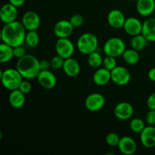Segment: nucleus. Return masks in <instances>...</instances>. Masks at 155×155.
<instances>
[{
	"instance_id": "1",
	"label": "nucleus",
	"mask_w": 155,
	"mask_h": 155,
	"mask_svg": "<svg viewBox=\"0 0 155 155\" xmlns=\"http://www.w3.org/2000/svg\"><path fill=\"white\" fill-rule=\"evenodd\" d=\"M27 30L21 21H15L5 24L1 31L2 42L12 47L23 45L25 42Z\"/></svg>"
},
{
	"instance_id": "2",
	"label": "nucleus",
	"mask_w": 155,
	"mask_h": 155,
	"mask_svg": "<svg viewBox=\"0 0 155 155\" xmlns=\"http://www.w3.org/2000/svg\"><path fill=\"white\" fill-rule=\"evenodd\" d=\"M16 68L23 78L26 80H33L37 77L40 72L39 61L32 54H26L24 57L18 59Z\"/></svg>"
},
{
	"instance_id": "3",
	"label": "nucleus",
	"mask_w": 155,
	"mask_h": 155,
	"mask_svg": "<svg viewBox=\"0 0 155 155\" xmlns=\"http://www.w3.org/2000/svg\"><path fill=\"white\" fill-rule=\"evenodd\" d=\"M0 78L2 86L9 91L18 89L24 80L17 68H7L2 71Z\"/></svg>"
},
{
	"instance_id": "4",
	"label": "nucleus",
	"mask_w": 155,
	"mask_h": 155,
	"mask_svg": "<svg viewBox=\"0 0 155 155\" xmlns=\"http://www.w3.org/2000/svg\"><path fill=\"white\" fill-rule=\"evenodd\" d=\"M77 47L81 54L89 55L98 49V37L92 33H83L77 39Z\"/></svg>"
},
{
	"instance_id": "5",
	"label": "nucleus",
	"mask_w": 155,
	"mask_h": 155,
	"mask_svg": "<svg viewBox=\"0 0 155 155\" xmlns=\"http://www.w3.org/2000/svg\"><path fill=\"white\" fill-rule=\"evenodd\" d=\"M126 49L125 42L119 37L110 38L104 42L103 46V51L106 55L115 58L122 56Z\"/></svg>"
},
{
	"instance_id": "6",
	"label": "nucleus",
	"mask_w": 155,
	"mask_h": 155,
	"mask_svg": "<svg viewBox=\"0 0 155 155\" xmlns=\"http://www.w3.org/2000/svg\"><path fill=\"white\" fill-rule=\"evenodd\" d=\"M55 51L57 54L67 59L72 57L74 54L75 46L68 38H58L55 43Z\"/></svg>"
},
{
	"instance_id": "7",
	"label": "nucleus",
	"mask_w": 155,
	"mask_h": 155,
	"mask_svg": "<svg viewBox=\"0 0 155 155\" xmlns=\"http://www.w3.org/2000/svg\"><path fill=\"white\" fill-rule=\"evenodd\" d=\"M111 81L114 84L124 86L128 84L131 80V74L127 68L123 66H117L114 69L110 71Z\"/></svg>"
},
{
	"instance_id": "8",
	"label": "nucleus",
	"mask_w": 155,
	"mask_h": 155,
	"mask_svg": "<svg viewBox=\"0 0 155 155\" xmlns=\"http://www.w3.org/2000/svg\"><path fill=\"white\" fill-rule=\"evenodd\" d=\"M85 107L92 112L98 111L103 108L105 104V98L101 93L95 92L88 95L85 99Z\"/></svg>"
},
{
	"instance_id": "9",
	"label": "nucleus",
	"mask_w": 155,
	"mask_h": 155,
	"mask_svg": "<svg viewBox=\"0 0 155 155\" xmlns=\"http://www.w3.org/2000/svg\"><path fill=\"white\" fill-rule=\"evenodd\" d=\"M21 23L27 31L36 30L41 24L39 15L34 11H28L23 15Z\"/></svg>"
},
{
	"instance_id": "10",
	"label": "nucleus",
	"mask_w": 155,
	"mask_h": 155,
	"mask_svg": "<svg viewBox=\"0 0 155 155\" xmlns=\"http://www.w3.org/2000/svg\"><path fill=\"white\" fill-rule=\"evenodd\" d=\"M114 113L115 117L120 120H127L133 117L134 108L130 103L127 101H121L115 106Z\"/></svg>"
},
{
	"instance_id": "11",
	"label": "nucleus",
	"mask_w": 155,
	"mask_h": 155,
	"mask_svg": "<svg viewBox=\"0 0 155 155\" xmlns=\"http://www.w3.org/2000/svg\"><path fill=\"white\" fill-rule=\"evenodd\" d=\"M39 84L45 89H51L57 84V78L54 73L49 70L40 71L36 77Z\"/></svg>"
},
{
	"instance_id": "12",
	"label": "nucleus",
	"mask_w": 155,
	"mask_h": 155,
	"mask_svg": "<svg viewBox=\"0 0 155 155\" xmlns=\"http://www.w3.org/2000/svg\"><path fill=\"white\" fill-rule=\"evenodd\" d=\"M18 15V8L9 2L5 4L0 10V18L5 24L16 21Z\"/></svg>"
},
{
	"instance_id": "13",
	"label": "nucleus",
	"mask_w": 155,
	"mask_h": 155,
	"mask_svg": "<svg viewBox=\"0 0 155 155\" xmlns=\"http://www.w3.org/2000/svg\"><path fill=\"white\" fill-rule=\"evenodd\" d=\"M143 23L139 19L134 17H130L126 19L124 25V30L127 34L131 36H136L142 33Z\"/></svg>"
},
{
	"instance_id": "14",
	"label": "nucleus",
	"mask_w": 155,
	"mask_h": 155,
	"mask_svg": "<svg viewBox=\"0 0 155 155\" xmlns=\"http://www.w3.org/2000/svg\"><path fill=\"white\" fill-rule=\"evenodd\" d=\"M73 25L70 21L61 20L54 26V33L58 38H69L74 32Z\"/></svg>"
},
{
	"instance_id": "15",
	"label": "nucleus",
	"mask_w": 155,
	"mask_h": 155,
	"mask_svg": "<svg viewBox=\"0 0 155 155\" xmlns=\"http://www.w3.org/2000/svg\"><path fill=\"white\" fill-rule=\"evenodd\" d=\"M126 19L127 18L124 14L119 9H113L110 11L107 17V21L109 25L112 28L117 30L124 27Z\"/></svg>"
},
{
	"instance_id": "16",
	"label": "nucleus",
	"mask_w": 155,
	"mask_h": 155,
	"mask_svg": "<svg viewBox=\"0 0 155 155\" xmlns=\"http://www.w3.org/2000/svg\"><path fill=\"white\" fill-rule=\"evenodd\" d=\"M140 142L144 147L151 148L155 147V127L148 125L140 133Z\"/></svg>"
},
{
	"instance_id": "17",
	"label": "nucleus",
	"mask_w": 155,
	"mask_h": 155,
	"mask_svg": "<svg viewBox=\"0 0 155 155\" xmlns=\"http://www.w3.org/2000/svg\"><path fill=\"white\" fill-rule=\"evenodd\" d=\"M118 149L124 155H133L137 150L136 141L130 136H123L118 145Z\"/></svg>"
},
{
	"instance_id": "18",
	"label": "nucleus",
	"mask_w": 155,
	"mask_h": 155,
	"mask_svg": "<svg viewBox=\"0 0 155 155\" xmlns=\"http://www.w3.org/2000/svg\"><path fill=\"white\" fill-rule=\"evenodd\" d=\"M62 69L68 77H76L80 72V65L78 61L71 57L65 59Z\"/></svg>"
},
{
	"instance_id": "19",
	"label": "nucleus",
	"mask_w": 155,
	"mask_h": 155,
	"mask_svg": "<svg viewBox=\"0 0 155 155\" xmlns=\"http://www.w3.org/2000/svg\"><path fill=\"white\" fill-rule=\"evenodd\" d=\"M136 11L141 16H150L155 11V0H137Z\"/></svg>"
},
{
	"instance_id": "20",
	"label": "nucleus",
	"mask_w": 155,
	"mask_h": 155,
	"mask_svg": "<svg viewBox=\"0 0 155 155\" xmlns=\"http://www.w3.org/2000/svg\"><path fill=\"white\" fill-rule=\"evenodd\" d=\"M94 83L98 86H104L111 81L110 71L104 68H99L94 73L92 77Z\"/></svg>"
},
{
	"instance_id": "21",
	"label": "nucleus",
	"mask_w": 155,
	"mask_h": 155,
	"mask_svg": "<svg viewBox=\"0 0 155 155\" xmlns=\"http://www.w3.org/2000/svg\"><path fill=\"white\" fill-rule=\"evenodd\" d=\"M8 101L11 107L15 109H20L24 105L26 101L25 94L19 89L11 91L8 97Z\"/></svg>"
},
{
	"instance_id": "22",
	"label": "nucleus",
	"mask_w": 155,
	"mask_h": 155,
	"mask_svg": "<svg viewBox=\"0 0 155 155\" xmlns=\"http://www.w3.org/2000/svg\"><path fill=\"white\" fill-rule=\"evenodd\" d=\"M142 34L148 42H155V18H148L144 21Z\"/></svg>"
},
{
	"instance_id": "23",
	"label": "nucleus",
	"mask_w": 155,
	"mask_h": 155,
	"mask_svg": "<svg viewBox=\"0 0 155 155\" xmlns=\"http://www.w3.org/2000/svg\"><path fill=\"white\" fill-rule=\"evenodd\" d=\"M14 58L13 47L2 42L0 44V62L8 63Z\"/></svg>"
},
{
	"instance_id": "24",
	"label": "nucleus",
	"mask_w": 155,
	"mask_h": 155,
	"mask_svg": "<svg viewBox=\"0 0 155 155\" xmlns=\"http://www.w3.org/2000/svg\"><path fill=\"white\" fill-rule=\"evenodd\" d=\"M139 51L133 49V48H129L126 49L124 54H122L123 59L124 61L129 65H136L138 64L140 59L139 56Z\"/></svg>"
},
{
	"instance_id": "25",
	"label": "nucleus",
	"mask_w": 155,
	"mask_h": 155,
	"mask_svg": "<svg viewBox=\"0 0 155 155\" xmlns=\"http://www.w3.org/2000/svg\"><path fill=\"white\" fill-rule=\"evenodd\" d=\"M148 42V41L147 40L146 38L141 33V34L132 36L131 41H130V46L133 49L140 51L146 47Z\"/></svg>"
},
{
	"instance_id": "26",
	"label": "nucleus",
	"mask_w": 155,
	"mask_h": 155,
	"mask_svg": "<svg viewBox=\"0 0 155 155\" xmlns=\"http://www.w3.org/2000/svg\"><path fill=\"white\" fill-rule=\"evenodd\" d=\"M103 57L98 51L92 52L88 55V64L93 68H99L103 64Z\"/></svg>"
},
{
	"instance_id": "27",
	"label": "nucleus",
	"mask_w": 155,
	"mask_h": 155,
	"mask_svg": "<svg viewBox=\"0 0 155 155\" xmlns=\"http://www.w3.org/2000/svg\"><path fill=\"white\" fill-rule=\"evenodd\" d=\"M39 36L36 30H29L27 32L25 37V43L30 48H35L39 45Z\"/></svg>"
},
{
	"instance_id": "28",
	"label": "nucleus",
	"mask_w": 155,
	"mask_h": 155,
	"mask_svg": "<svg viewBox=\"0 0 155 155\" xmlns=\"http://www.w3.org/2000/svg\"><path fill=\"white\" fill-rule=\"evenodd\" d=\"M145 121L143 120L141 118H133L130 120V129L133 133L136 134H140L142 130L145 128Z\"/></svg>"
},
{
	"instance_id": "29",
	"label": "nucleus",
	"mask_w": 155,
	"mask_h": 155,
	"mask_svg": "<svg viewBox=\"0 0 155 155\" xmlns=\"http://www.w3.org/2000/svg\"><path fill=\"white\" fill-rule=\"evenodd\" d=\"M121 137L118 134L115 133H110L106 136L105 141L106 143L111 147H117L119 142L120 141Z\"/></svg>"
},
{
	"instance_id": "30",
	"label": "nucleus",
	"mask_w": 155,
	"mask_h": 155,
	"mask_svg": "<svg viewBox=\"0 0 155 155\" xmlns=\"http://www.w3.org/2000/svg\"><path fill=\"white\" fill-rule=\"evenodd\" d=\"M102 66L103 68H106V69L109 70V71H112V70L114 69L117 66L116 58L106 55V57L104 58V59H103Z\"/></svg>"
},
{
	"instance_id": "31",
	"label": "nucleus",
	"mask_w": 155,
	"mask_h": 155,
	"mask_svg": "<svg viewBox=\"0 0 155 155\" xmlns=\"http://www.w3.org/2000/svg\"><path fill=\"white\" fill-rule=\"evenodd\" d=\"M64 60L63 58L59 56L58 54L54 56L51 58L50 60V63H51V68L54 70H60L62 69L63 68L64 63Z\"/></svg>"
},
{
	"instance_id": "32",
	"label": "nucleus",
	"mask_w": 155,
	"mask_h": 155,
	"mask_svg": "<svg viewBox=\"0 0 155 155\" xmlns=\"http://www.w3.org/2000/svg\"><path fill=\"white\" fill-rule=\"evenodd\" d=\"M69 21L74 27H80L84 23V18L80 14H75L70 18Z\"/></svg>"
},
{
	"instance_id": "33",
	"label": "nucleus",
	"mask_w": 155,
	"mask_h": 155,
	"mask_svg": "<svg viewBox=\"0 0 155 155\" xmlns=\"http://www.w3.org/2000/svg\"><path fill=\"white\" fill-rule=\"evenodd\" d=\"M19 90H21L23 93L24 94H27L31 91L32 89V85L28 80H23V81L21 82V85H20L19 88H18Z\"/></svg>"
},
{
	"instance_id": "34",
	"label": "nucleus",
	"mask_w": 155,
	"mask_h": 155,
	"mask_svg": "<svg viewBox=\"0 0 155 155\" xmlns=\"http://www.w3.org/2000/svg\"><path fill=\"white\" fill-rule=\"evenodd\" d=\"M145 122L148 125L154 126L155 125V110L149 109L145 115Z\"/></svg>"
},
{
	"instance_id": "35",
	"label": "nucleus",
	"mask_w": 155,
	"mask_h": 155,
	"mask_svg": "<svg viewBox=\"0 0 155 155\" xmlns=\"http://www.w3.org/2000/svg\"><path fill=\"white\" fill-rule=\"evenodd\" d=\"M14 57L17 58L18 59L24 57L26 54V49L23 45H18V46L14 47Z\"/></svg>"
},
{
	"instance_id": "36",
	"label": "nucleus",
	"mask_w": 155,
	"mask_h": 155,
	"mask_svg": "<svg viewBox=\"0 0 155 155\" xmlns=\"http://www.w3.org/2000/svg\"><path fill=\"white\" fill-rule=\"evenodd\" d=\"M147 106L151 110H155V92H153L148 96L147 99Z\"/></svg>"
},
{
	"instance_id": "37",
	"label": "nucleus",
	"mask_w": 155,
	"mask_h": 155,
	"mask_svg": "<svg viewBox=\"0 0 155 155\" xmlns=\"http://www.w3.org/2000/svg\"><path fill=\"white\" fill-rule=\"evenodd\" d=\"M39 68H40L41 71H47V70H49V68H51V63H50V61H48V60L39 61Z\"/></svg>"
},
{
	"instance_id": "38",
	"label": "nucleus",
	"mask_w": 155,
	"mask_h": 155,
	"mask_svg": "<svg viewBox=\"0 0 155 155\" xmlns=\"http://www.w3.org/2000/svg\"><path fill=\"white\" fill-rule=\"evenodd\" d=\"M8 1L9 3L12 4L13 5L16 6L17 8H19L21 6L24 5L27 0H8Z\"/></svg>"
},
{
	"instance_id": "39",
	"label": "nucleus",
	"mask_w": 155,
	"mask_h": 155,
	"mask_svg": "<svg viewBox=\"0 0 155 155\" xmlns=\"http://www.w3.org/2000/svg\"><path fill=\"white\" fill-rule=\"evenodd\" d=\"M148 77L150 80L155 82V67L149 70V71L148 73Z\"/></svg>"
},
{
	"instance_id": "40",
	"label": "nucleus",
	"mask_w": 155,
	"mask_h": 155,
	"mask_svg": "<svg viewBox=\"0 0 155 155\" xmlns=\"http://www.w3.org/2000/svg\"><path fill=\"white\" fill-rule=\"evenodd\" d=\"M129 1H137V0H129Z\"/></svg>"
}]
</instances>
